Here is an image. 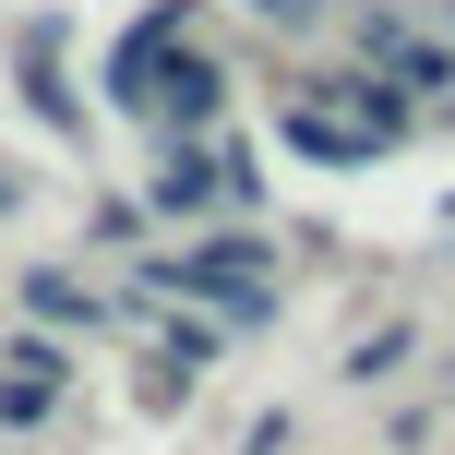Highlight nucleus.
Instances as JSON below:
<instances>
[{"instance_id": "nucleus-3", "label": "nucleus", "mask_w": 455, "mask_h": 455, "mask_svg": "<svg viewBox=\"0 0 455 455\" xmlns=\"http://www.w3.org/2000/svg\"><path fill=\"white\" fill-rule=\"evenodd\" d=\"M216 96H228L216 60H168V72H156V108H168V120H216Z\"/></svg>"}, {"instance_id": "nucleus-5", "label": "nucleus", "mask_w": 455, "mask_h": 455, "mask_svg": "<svg viewBox=\"0 0 455 455\" xmlns=\"http://www.w3.org/2000/svg\"><path fill=\"white\" fill-rule=\"evenodd\" d=\"M204 192H228V156H192V144H180V156H168V180H156V204H168V216H192Z\"/></svg>"}, {"instance_id": "nucleus-7", "label": "nucleus", "mask_w": 455, "mask_h": 455, "mask_svg": "<svg viewBox=\"0 0 455 455\" xmlns=\"http://www.w3.org/2000/svg\"><path fill=\"white\" fill-rule=\"evenodd\" d=\"M408 360H419V336H408V323H395V336H371V347H360V360H347V371H360V384H384V371H408Z\"/></svg>"}, {"instance_id": "nucleus-8", "label": "nucleus", "mask_w": 455, "mask_h": 455, "mask_svg": "<svg viewBox=\"0 0 455 455\" xmlns=\"http://www.w3.org/2000/svg\"><path fill=\"white\" fill-rule=\"evenodd\" d=\"M251 12H312V0H251Z\"/></svg>"}, {"instance_id": "nucleus-2", "label": "nucleus", "mask_w": 455, "mask_h": 455, "mask_svg": "<svg viewBox=\"0 0 455 455\" xmlns=\"http://www.w3.org/2000/svg\"><path fill=\"white\" fill-rule=\"evenodd\" d=\"M60 384H72V371H60L48 336H12V347H0V419H12V432H36V419L60 408Z\"/></svg>"}, {"instance_id": "nucleus-4", "label": "nucleus", "mask_w": 455, "mask_h": 455, "mask_svg": "<svg viewBox=\"0 0 455 455\" xmlns=\"http://www.w3.org/2000/svg\"><path fill=\"white\" fill-rule=\"evenodd\" d=\"M24 299H36L48 323H108V288H84V275H60V264H48V275H24Z\"/></svg>"}, {"instance_id": "nucleus-1", "label": "nucleus", "mask_w": 455, "mask_h": 455, "mask_svg": "<svg viewBox=\"0 0 455 455\" xmlns=\"http://www.w3.org/2000/svg\"><path fill=\"white\" fill-rule=\"evenodd\" d=\"M168 275V288H180V299H228V312H264V251H251V240H204V251H180V264H156Z\"/></svg>"}, {"instance_id": "nucleus-9", "label": "nucleus", "mask_w": 455, "mask_h": 455, "mask_svg": "<svg viewBox=\"0 0 455 455\" xmlns=\"http://www.w3.org/2000/svg\"><path fill=\"white\" fill-rule=\"evenodd\" d=\"M12 204H24V180H0V216H12Z\"/></svg>"}, {"instance_id": "nucleus-6", "label": "nucleus", "mask_w": 455, "mask_h": 455, "mask_svg": "<svg viewBox=\"0 0 455 455\" xmlns=\"http://www.w3.org/2000/svg\"><path fill=\"white\" fill-rule=\"evenodd\" d=\"M371 48L395 60V84H443V72H455V60H443L432 36H408V24H371Z\"/></svg>"}]
</instances>
